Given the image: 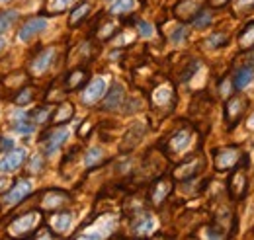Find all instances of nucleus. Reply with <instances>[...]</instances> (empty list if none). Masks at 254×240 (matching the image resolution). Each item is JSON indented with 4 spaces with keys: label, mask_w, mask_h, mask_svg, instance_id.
<instances>
[{
    "label": "nucleus",
    "mask_w": 254,
    "mask_h": 240,
    "mask_svg": "<svg viewBox=\"0 0 254 240\" xmlns=\"http://www.w3.org/2000/svg\"><path fill=\"white\" fill-rule=\"evenodd\" d=\"M70 223H72V215H70L68 211L57 213V215H53V219H51V225H53V229H55L57 233H64V231H68Z\"/></svg>",
    "instance_id": "obj_19"
},
{
    "label": "nucleus",
    "mask_w": 254,
    "mask_h": 240,
    "mask_svg": "<svg viewBox=\"0 0 254 240\" xmlns=\"http://www.w3.org/2000/svg\"><path fill=\"white\" fill-rule=\"evenodd\" d=\"M170 189H172V183H170L168 178L157 180L153 183V187H151V203H153V205H160V203L168 197Z\"/></svg>",
    "instance_id": "obj_11"
},
{
    "label": "nucleus",
    "mask_w": 254,
    "mask_h": 240,
    "mask_svg": "<svg viewBox=\"0 0 254 240\" xmlns=\"http://www.w3.org/2000/svg\"><path fill=\"white\" fill-rule=\"evenodd\" d=\"M231 0H209V4L211 6H215V8H221V6H225V4H229Z\"/></svg>",
    "instance_id": "obj_36"
},
{
    "label": "nucleus",
    "mask_w": 254,
    "mask_h": 240,
    "mask_svg": "<svg viewBox=\"0 0 254 240\" xmlns=\"http://www.w3.org/2000/svg\"><path fill=\"white\" fill-rule=\"evenodd\" d=\"M41 166H43V156H41V154H35L32 158V170L33 172H39Z\"/></svg>",
    "instance_id": "obj_34"
},
{
    "label": "nucleus",
    "mask_w": 254,
    "mask_h": 240,
    "mask_svg": "<svg viewBox=\"0 0 254 240\" xmlns=\"http://www.w3.org/2000/svg\"><path fill=\"white\" fill-rule=\"evenodd\" d=\"M30 193H32V181L20 180L6 195H4V205H16V203L24 201Z\"/></svg>",
    "instance_id": "obj_7"
},
{
    "label": "nucleus",
    "mask_w": 254,
    "mask_h": 240,
    "mask_svg": "<svg viewBox=\"0 0 254 240\" xmlns=\"http://www.w3.org/2000/svg\"><path fill=\"white\" fill-rule=\"evenodd\" d=\"M84 78H86V72H84V70H74V72H70L68 78H66V88H68V90L80 88L82 82H84Z\"/></svg>",
    "instance_id": "obj_23"
},
{
    "label": "nucleus",
    "mask_w": 254,
    "mask_h": 240,
    "mask_svg": "<svg viewBox=\"0 0 254 240\" xmlns=\"http://www.w3.org/2000/svg\"><path fill=\"white\" fill-rule=\"evenodd\" d=\"M245 125H247V129L249 131H254V112L247 118V121H245Z\"/></svg>",
    "instance_id": "obj_35"
},
{
    "label": "nucleus",
    "mask_w": 254,
    "mask_h": 240,
    "mask_svg": "<svg viewBox=\"0 0 254 240\" xmlns=\"http://www.w3.org/2000/svg\"><path fill=\"white\" fill-rule=\"evenodd\" d=\"M249 154H243L235 168H231V176L227 180V191L233 201H243L249 193Z\"/></svg>",
    "instance_id": "obj_1"
},
{
    "label": "nucleus",
    "mask_w": 254,
    "mask_h": 240,
    "mask_svg": "<svg viewBox=\"0 0 254 240\" xmlns=\"http://www.w3.org/2000/svg\"><path fill=\"white\" fill-rule=\"evenodd\" d=\"M135 6V0H118L112 6V14H124V12H131Z\"/></svg>",
    "instance_id": "obj_27"
},
{
    "label": "nucleus",
    "mask_w": 254,
    "mask_h": 240,
    "mask_svg": "<svg viewBox=\"0 0 254 240\" xmlns=\"http://www.w3.org/2000/svg\"><path fill=\"white\" fill-rule=\"evenodd\" d=\"M241 4H251V6H254V0H241Z\"/></svg>",
    "instance_id": "obj_37"
},
{
    "label": "nucleus",
    "mask_w": 254,
    "mask_h": 240,
    "mask_svg": "<svg viewBox=\"0 0 254 240\" xmlns=\"http://www.w3.org/2000/svg\"><path fill=\"white\" fill-rule=\"evenodd\" d=\"M241 156L243 154H241L239 147H223V149L213 150V166L217 172H227L237 166Z\"/></svg>",
    "instance_id": "obj_3"
},
{
    "label": "nucleus",
    "mask_w": 254,
    "mask_h": 240,
    "mask_svg": "<svg viewBox=\"0 0 254 240\" xmlns=\"http://www.w3.org/2000/svg\"><path fill=\"white\" fill-rule=\"evenodd\" d=\"M47 118H49V110H37L35 114H33V120L37 121V123H43V121H47Z\"/></svg>",
    "instance_id": "obj_33"
},
{
    "label": "nucleus",
    "mask_w": 254,
    "mask_h": 240,
    "mask_svg": "<svg viewBox=\"0 0 254 240\" xmlns=\"http://www.w3.org/2000/svg\"><path fill=\"white\" fill-rule=\"evenodd\" d=\"M66 137H68V129H66V127H57V129L49 131V133L41 139L45 154H53L55 150H59V147L66 141Z\"/></svg>",
    "instance_id": "obj_5"
},
{
    "label": "nucleus",
    "mask_w": 254,
    "mask_h": 240,
    "mask_svg": "<svg viewBox=\"0 0 254 240\" xmlns=\"http://www.w3.org/2000/svg\"><path fill=\"white\" fill-rule=\"evenodd\" d=\"M239 45L243 51H253L254 49V20L245 26V30L239 33Z\"/></svg>",
    "instance_id": "obj_16"
},
{
    "label": "nucleus",
    "mask_w": 254,
    "mask_h": 240,
    "mask_svg": "<svg viewBox=\"0 0 254 240\" xmlns=\"http://www.w3.org/2000/svg\"><path fill=\"white\" fill-rule=\"evenodd\" d=\"M2 187H6V180H0V189H2Z\"/></svg>",
    "instance_id": "obj_39"
},
{
    "label": "nucleus",
    "mask_w": 254,
    "mask_h": 240,
    "mask_svg": "<svg viewBox=\"0 0 254 240\" xmlns=\"http://www.w3.org/2000/svg\"><path fill=\"white\" fill-rule=\"evenodd\" d=\"M211 12H207V10H199L197 14H195V18H193V28H207L209 24H211Z\"/></svg>",
    "instance_id": "obj_25"
},
{
    "label": "nucleus",
    "mask_w": 254,
    "mask_h": 240,
    "mask_svg": "<svg viewBox=\"0 0 254 240\" xmlns=\"http://www.w3.org/2000/svg\"><path fill=\"white\" fill-rule=\"evenodd\" d=\"M190 141H191L190 129H180V131H176L168 139V147L172 149V152H182V150L190 145Z\"/></svg>",
    "instance_id": "obj_13"
},
{
    "label": "nucleus",
    "mask_w": 254,
    "mask_h": 240,
    "mask_svg": "<svg viewBox=\"0 0 254 240\" xmlns=\"http://www.w3.org/2000/svg\"><path fill=\"white\" fill-rule=\"evenodd\" d=\"M47 28V20L45 18H32L30 22H26L24 24V28L20 30L18 33V37H20V41H30L33 35H37V33H41V31Z\"/></svg>",
    "instance_id": "obj_9"
},
{
    "label": "nucleus",
    "mask_w": 254,
    "mask_h": 240,
    "mask_svg": "<svg viewBox=\"0 0 254 240\" xmlns=\"http://www.w3.org/2000/svg\"><path fill=\"white\" fill-rule=\"evenodd\" d=\"M143 135H145V125H143V123L133 125V127L127 131L126 139H124V145H122V150H133L137 147V143L143 139Z\"/></svg>",
    "instance_id": "obj_14"
},
{
    "label": "nucleus",
    "mask_w": 254,
    "mask_h": 240,
    "mask_svg": "<svg viewBox=\"0 0 254 240\" xmlns=\"http://www.w3.org/2000/svg\"><path fill=\"white\" fill-rule=\"evenodd\" d=\"M186 33H188L186 28H178V30L172 33V37H170V39H172V43H182V41L186 39Z\"/></svg>",
    "instance_id": "obj_31"
},
{
    "label": "nucleus",
    "mask_w": 254,
    "mask_h": 240,
    "mask_svg": "<svg viewBox=\"0 0 254 240\" xmlns=\"http://www.w3.org/2000/svg\"><path fill=\"white\" fill-rule=\"evenodd\" d=\"M153 227H155V221L145 217V221H143L141 225H137V227H135V233H137V235H147V233H151V231H153Z\"/></svg>",
    "instance_id": "obj_28"
},
{
    "label": "nucleus",
    "mask_w": 254,
    "mask_h": 240,
    "mask_svg": "<svg viewBox=\"0 0 254 240\" xmlns=\"http://www.w3.org/2000/svg\"><path fill=\"white\" fill-rule=\"evenodd\" d=\"M26 160V150L24 149H14L6 152V156L0 158V174H8L18 170Z\"/></svg>",
    "instance_id": "obj_6"
},
{
    "label": "nucleus",
    "mask_w": 254,
    "mask_h": 240,
    "mask_svg": "<svg viewBox=\"0 0 254 240\" xmlns=\"http://www.w3.org/2000/svg\"><path fill=\"white\" fill-rule=\"evenodd\" d=\"M39 223V213H26L22 217H18L12 225H10V235L14 237H26L28 233H32L35 225Z\"/></svg>",
    "instance_id": "obj_4"
},
{
    "label": "nucleus",
    "mask_w": 254,
    "mask_h": 240,
    "mask_svg": "<svg viewBox=\"0 0 254 240\" xmlns=\"http://www.w3.org/2000/svg\"><path fill=\"white\" fill-rule=\"evenodd\" d=\"M227 43H229V35L223 33V31H217V33H213V35L207 37V45H209L211 49H219V47L227 45Z\"/></svg>",
    "instance_id": "obj_24"
},
{
    "label": "nucleus",
    "mask_w": 254,
    "mask_h": 240,
    "mask_svg": "<svg viewBox=\"0 0 254 240\" xmlns=\"http://www.w3.org/2000/svg\"><path fill=\"white\" fill-rule=\"evenodd\" d=\"M53 57H55V51H53V49L41 51V53L35 57V60H33V70H35V72H45L47 66L53 62Z\"/></svg>",
    "instance_id": "obj_17"
},
{
    "label": "nucleus",
    "mask_w": 254,
    "mask_h": 240,
    "mask_svg": "<svg viewBox=\"0 0 254 240\" xmlns=\"http://www.w3.org/2000/svg\"><path fill=\"white\" fill-rule=\"evenodd\" d=\"M253 78H254V66L253 64H245V66H241L233 74V86L237 90H243V88H247L253 82Z\"/></svg>",
    "instance_id": "obj_12"
},
{
    "label": "nucleus",
    "mask_w": 254,
    "mask_h": 240,
    "mask_svg": "<svg viewBox=\"0 0 254 240\" xmlns=\"http://www.w3.org/2000/svg\"><path fill=\"white\" fill-rule=\"evenodd\" d=\"M4 47H6V41H4V39H0V51H2Z\"/></svg>",
    "instance_id": "obj_38"
},
{
    "label": "nucleus",
    "mask_w": 254,
    "mask_h": 240,
    "mask_svg": "<svg viewBox=\"0 0 254 240\" xmlns=\"http://www.w3.org/2000/svg\"><path fill=\"white\" fill-rule=\"evenodd\" d=\"M137 26H139V33H141L143 37H151V35H153V26H151V24H147V22H139Z\"/></svg>",
    "instance_id": "obj_32"
},
{
    "label": "nucleus",
    "mask_w": 254,
    "mask_h": 240,
    "mask_svg": "<svg viewBox=\"0 0 254 240\" xmlns=\"http://www.w3.org/2000/svg\"><path fill=\"white\" fill-rule=\"evenodd\" d=\"M201 164H203V162H201V158H197V156H195V158H191L190 162L182 164L174 174H176L180 180H188V178H193V176L197 174V170L201 168Z\"/></svg>",
    "instance_id": "obj_15"
},
{
    "label": "nucleus",
    "mask_w": 254,
    "mask_h": 240,
    "mask_svg": "<svg viewBox=\"0 0 254 240\" xmlns=\"http://www.w3.org/2000/svg\"><path fill=\"white\" fill-rule=\"evenodd\" d=\"M122 104H124V86L116 82V84L108 90V94H106L102 108H104L106 112H114V110H118Z\"/></svg>",
    "instance_id": "obj_10"
},
{
    "label": "nucleus",
    "mask_w": 254,
    "mask_h": 240,
    "mask_svg": "<svg viewBox=\"0 0 254 240\" xmlns=\"http://www.w3.org/2000/svg\"><path fill=\"white\" fill-rule=\"evenodd\" d=\"M88 10H90V4L88 2H82V4H78L74 10H72V14H70V18H68V24L70 26H76L86 14H88Z\"/></svg>",
    "instance_id": "obj_22"
},
{
    "label": "nucleus",
    "mask_w": 254,
    "mask_h": 240,
    "mask_svg": "<svg viewBox=\"0 0 254 240\" xmlns=\"http://www.w3.org/2000/svg\"><path fill=\"white\" fill-rule=\"evenodd\" d=\"M100 158H102V150H100V149H90L88 152H86L84 162H86V166H94L96 162H100Z\"/></svg>",
    "instance_id": "obj_29"
},
{
    "label": "nucleus",
    "mask_w": 254,
    "mask_h": 240,
    "mask_svg": "<svg viewBox=\"0 0 254 240\" xmlns=\"http://www.w3.org/2000/svg\"><path fill=\"white\" fill-rule=\"evenodd\" d=\"M153 100H155L157 106H170V104H174V92H172L170 86H160L153 94Z\"/></svg>",
    "instance_id": "obj_18"
},
{
    "label": "nucleus",
    "mask_w": 254,
    "mask_h": 240,
    "mask_svg": "<svg viewBox=\"0 0 254 240\" xmlns=\"http://www.w3.org/2000/svg\"><path fill=\"white\" fill-rule=\"evenodd\" d=\"M16 18H18V12H16V10H8V12H2V14H0V33H4V31L8 30Z\"/></svg>",
    "instance_id": "obj_26"
},
{
    "label": "nucleus",
    "mask_w": 254,
    "mask_h": 240,
    "mask_svg": "<svg viewBox=\"0 0 254 240\" xmlns=\"http://www.w3.org/2000/svg\"><path fill=\"white\" fill-rule=\"evenodd\" d=\"M249 112V98L243 96V94H235L227 100L225 104V121H227V127L229 129H235L239 125V121L245 120Z\"/></svg>",
    "instance_id": "obj_2"
},
{
    "label": "nucleus",
    "mask_w": 254,
    "mask_h": 240,
    "mask_svg": "<svg viewBox=\"0 0 254 240\" xmlns=\"http://www.w3.org/2000/svg\"><path fill=\"white\" fill-rule=\"evenodd\" d=\"M76 0H49L47 2V10L49 14H63L64 10H68Z\"/></svg>",
    "instance_id": "obj_21"
},
{
    "label": "nucleus",
    "mask_w": 254,
    "mask_h": 240,
    "mask_svg": "<svg viewBox=\"0 0 254 240\" xmlns=\"http://www.w3.org/2000/svg\"><path fill=\"white\" fill-rule=\"evenodd\" d=\"M104 94H106V80H104V78H96V80H92V82L84 88V92H82V104L92 106V104H96Z\"/></svg>",
    "instance_id": "obj_8"
},
{
    "label": "nucleus",
    "mask_w": 254,
    "mask_h": 240,
    "mask_svg": "<svg viewBox=\"0 0 254 240\" xmlns=\"http://www.w3.org/2000/svg\"><path fill=\"white\" fill-rule=\"evenodd\" d=\"M32 102V90L30 88H26L24 92H20L18 96H16V106H26V104H30Z\"/></svg>",
    "instance_id": "obj_30"
},
{
    "label": "nucleus",
    "mask_w": 254,
    "mask_h": 240,
    "mask_svg": "<svg viewBox=\"0 0 254 240\" xmlns=\"http://www.w3.org/2000/svg\"><path fill=\"white\" fill-rule=\"evenodd\" d=\"M72 116H74V108L70 104H61L57 108V112L53 114V123H57V125L59 123H66Z\"/></svg>",
    "instance_id": "obj_20"
}]
</instances>
